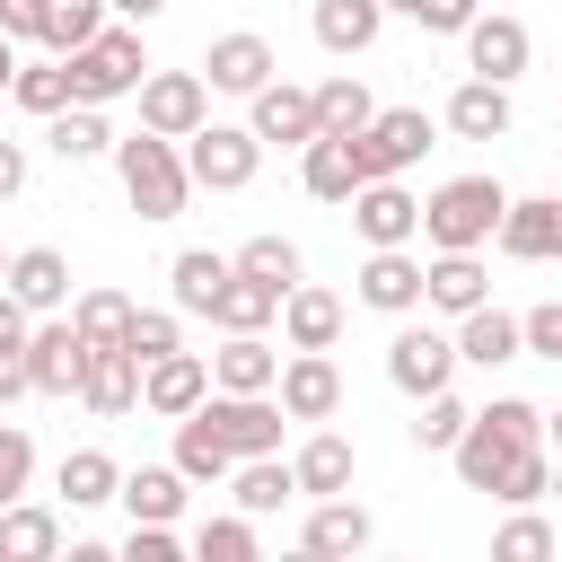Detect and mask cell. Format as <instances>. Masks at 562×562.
Masks as SVG:
<instances>
[{
	"label": "cell",
	"instance_id": "cell-1",
	"mask_svg": "<svg viewBox=\"0 0 562 562\" xmlns=\"http://www.w3.org/2000/svg\"><path fill=\"white\" fill-rule=\"evenodd\" d=\"M527 448H544V413H536L527 395H492V404L457 430L448 457H457V483H465V492H501V474H509Z\"/></svg>",
	"mask_w": 562,
	"mask_h": 562
},
{
	"label": "cell",
	"instance_id": "cell-2",
	"mask_svg": "<svg viewBox=\"0 0 562 562\" xmlns=\"http://www.w3.org/2000/svg\"><path fill=\"white\" fill-rule=\"evenodd\" d=\"M114 167H123V193H132L140 220H176V211L193 202L184 149H176L167 132H132V140H114Z\"/></svg>",
	"mask_w": 562,
	"mask_h": 562
},
{
	"label": "cell",
	"instance_id": "cell-3",
	"mask_svg": "<svg viewBox=\"0 0 562 562\" xmlns=\"http://www.w3.org/2000/svg\"><path fill=\"white\" fill-rule=\"evenodd\" d=\"M61 70H70V105H114V97H132L140 70H149L140 26H97L79 53H61Z\"/></svg>",
	"mask_w": 562,
	"mask_h": 562
},
{
	"label": "cell",
	"instance_id": "cell-4",
	"mask_svg": "<svg viewBox=\"0 0 562 562\" xmlns=\"http://www.w3.org/2000/svg\"><path fill=\"white\" fill-rule=\"evenodd\" d=\"M501 211H509L501 176H448V184L422 202V237H430V246H492Z\"/></svg>",
	"mask_w": 562,
	"mask_h": 562
},
{
	"label": "cell",
	"instance_id": "cell-5",
	"mask_svg": "<svg viewBox=\"0 0 562 562\" xmlns=\"http://www.w3.org/2000/svg\"><path fill=\"white\" fill-rule=\"evenodd\" d=\"M176 149H184V176H193L202 193H246L255 167H263V140H255L246 123H202V132H184Z\"/></svg>",
	"mask_w": 562,
	"mask_h": 562
},
{
	"label": "cell",
	"instance_id": "cell-6",
	"mask_svg": "<svg viewBox=\"0 0 562 562\" xmlns=\"http://www.w3.org/2000/svg\"><path fill=\"white\" fill-rule=\"evenodd\" d=\"M439 132H430V114L422 105H378L360 132H351V158H360V184L369 176H404V167H422V149H430Z\"/></svg>",
	"mask_w": 562,
	"mask_h": 562
},
{
	"label": "cell",
	"instance_id": "cell-7",
	"mask_svg": "<svg viewBox=\"0 0 562 562\" xmlns=\"http://www.w3.org/2000/svg\"><path fill=\"white\" fill-rule=\"evenodd\" d=\"M140 132H167V140H184V132H202L211 123V79L202 70H140Z\"/></svg>",
	"mask_w": 562,
	"mask_h": 562
},
{
	"label": "cell",
	"instance_id": "cell-8",
	"mask_svg": "<svg viewBox=\"0 0 562 562\" xmlns=\"http://www.w3.org/2000/svg\"><path fill=\"white\" fill-rule=\"evenodd\" d=\"M193 413L228 439V457H272V448H281V422H290L281 395H228V386H211Z\"/></svg>",
	"mask_w": 562,
	"mask_h": 562
},
{
	"label": "cell",
	"instance_id": "cell-9",
	"mask_svg": "<svg viewBox=\"0 0 562 562\" xmlns=\"http://www.w3.org/2000/svg\"><path fill=\"white\" fill-rule=\"evenodd\" d=\"M79 378H88V334L70 316H44L26 334V395H79Z\"/></svg>",
	"mask_w": 562,
	"mask_h": 562
},
{
	"label": "cell",
	"instance_id": "cell-10",
	"mask_svg": "<svg viewBox=\"0 0 562 562\" xmlns=\"http://www.w3.org/2000/svg\"><path fill=\"white\" fill-rule=\"evenodd\" d=\"M342 211H351L360 246H413V237H422V202L404 193V176H369Z\"/></svg>",
	"mask_w": 562,
	"mask_h": 562
},
{
	"label": "cell",
	"instance_id": "cell-11",
	"mask_svg": "<svg viewBox=\"0 0 562 562\" xmlns=\"http://www.w3.org/2000/svg\"><path fill=\"white\" fill-rule=\"evenodd\" d=\"M202 395H211V360H202V351H184V342H176V351L140 360V404H149L158 422H184Z\"/></svg>",
	"mask_w": 562,
	"mask_h": 562
},
{
	"label": "cell",
	"instance_id": "cell-12",
	"mask_svg": "<svg viewBox=\"0 0 562 562\" xmlns=\"http://www.w3.org/2000/svg\"><path fill=\"white\" fill-rule=\"evenodd\" d=\"M483 299H492L483 246H439V255L422 263V307H439V316H465V307H483Z\"/></svg>",
	"mask_w": 562,
	"mask_h": 562
},
{
	"label": "cell",
	"instance_id": "cell-13",
	"mask_svg": "<svg viewBox=\"0 0 562 562\" xmlns=\"http://www.w3.org/2000/svg\"><path fill=\"white\" fill-rule=\"evenodd\" d=\"M386 378H395L404 395H439V386L457 378V342L430 334V325H395V342H386Z\"/></svg>",
	"mask_w": 562,
	"mask_h": 562
},
{
	"label": "cell",
	"instance_id": "cell-14",
	"mask_svg": "<svg viewBox=\"0 0 562 562\" xmlns=\"http://www.w3.org/2000/svg\"><path fill=\"white\" fill-rule=\"evenodd\" d=\"M0 290H9L26 316H61V307H70V255H61V246H18Z\"/></svg>",
	"mask_w": 562,
	"mask_h": 562
},
{
	"label": "cell",
	"instance_id": "cell-15",
	"mask_svg": "<svg viewBox=\"0 0 562 562\" xmlns=\"http://www.w3.org/2000/svg\"><path fill=\"white\" fill-rule=\"evenodd\" d=\"M272 395H281L290 422H334V404H342V369H334L325 351H290L281 378H272Z\"/></svg>",
	"mask_w": 562,
	"mask_h": 562
},
{
	"label": "cell",
	"instance_id": "cell-16",
	"mask_svg": "<svg viewBox=\"0 0 562 562\" xmlns=\"http://www.w3.org/2000/svg\"><path fill=\"white\" fill-rule=\"evenodd\" d=\"M272 70H281V61H272V44H263L255 26H237V35H211V53H202V79H211L220 97H255Z\"/></svg>",
	"mask_w": 562,
	"mask_h": 562
},
{
	"label": "cell",
	"instance_id": "cell-17",
	"mask_svg": "<svg viewBox=\"0 0 562 562\" xmlns=\"http://www.w3.org/2000/svg\"><path fill=\"white\" fill-rule=\"evenodd\" d=\"M79 404H88L97 422H123V413L140 404V360H132L123 342H88V378H79Z\"/></svg>",
	"mask_w": 562,
	"mask_h": 562
},
{
	"label": "cell",
	"instance_id": "cell-18",
	"mask_svg": "<svg viewBox=\"0 0 562 562\" xmlns=\"http://www.w3.org/2000/svg\"><path fill=\"white\" fill-rule=\"evenodd\" d=\"M255 140H281V149H307L316 140V88H290V79H263L255 88Z\"/></svg>",
	"mask_w": 562,
	"mask_h": 562
},
{
	"label": "cell",
	"instance_id": "cell-19",
	"mask_svg": "<svg viewBox=\"0 0 562 562\" xmlns=\"http://www.w3.org/2000/svg\"><path fill=\"white\" fill-rule=\"evenodd\" d=\"M492 237H501V255H509V263H553V246H562V193L509 202Z\"/></svg>",
	"mask_w": 562,
	"mask_h": 562
},
{
	"label": "cell",
	"instance_id": "cell-20",
	"mask_svg": "<svg viewBox=\"0 0 562 562\" xmlns=\"http://www.w3.org/2000/svg\"><path fill=\"white\" fill-rule=\"evenodd\" d=\"M369 536H378V527H369V509L334 492V501H316V509H307L299 553H307V562H342V553H369Z\"/></svg>",
	"mask_w": 562,
	"mask_h": 562
},
{
	"label": "cell",
	"instance_id": "cell-21",
	"mask_svg": "<svg viewBox=\"0 0 562 562\" xmlns=\"http://www.w3.org/2000/svg\"><path fill=\"white\" fill-rule=\"evenodd\" d=\"M360 307L413 316V307H422V263H413L404 246H369V263H360Z\"/></svg>",
	"mask_w": 562,
	"mask_h": 562
},
{
	"label": "cell",
	"instance_id": "cell-22",
	"mask_svg": "<svg viewBox=\"0 0 562 562\" xmlns=\"http://www.w3.org/2000/svg\"><path fill=\"white\" fill-rule=\"evenodd\" d=\"M465 70L509 88V79L527 70V26H518V18H483V9H474V26H465Z\"/></svg>",
	"mask_w": 562,
	"mask_h": 562
},
{
	"label": "cell",
	"instance_id": "cell-23",
	"mask_svg": "<svg viewBox=\"0 0 562 562\" xmlns=\"http://www.w3.org/2000/svg\"><path fill=\"white\" fill-rule=\"evenodd\" d=\"M272 378H281V342H263V334H228L211 351V386H228V395H272Z\"/></svg>",
	"mask_w": 562,
	"mask_h": 562
},
{
	"label": "cell",
	"instance_id": "cell-24",
	"mask_svg": "<svg viewBox=\"0 0 562 562\" xmlns=\"http://www.w3.org/2000/svg\"><path fill=\"white\" fill-rule=\"evenodd\" d=\"M457 360H474V369H501V360H527V342H518V316L509 307H465L457 316Z\"/></svg>",
	"mask_w": 562,
	"mask_h": 562
},
{
	"label": "cell",
	"instance_id": "cell-25",
	"mask_svg": "<svg viewBox=\"0 0 562 562\" xmlns=\"http://www.w3.org/2000/svg\"><path fill=\"white\" fill-rule=\"evenodd\" d=\"M272 316H281V290L228 263V281H220V299H211V325H220V334H263Z\"/></svg>",
	"mask_w": 562,
	"mask_h": 562
},
{
	"label": "cell",
	"instance_id": "cell-26",
	"mask_svg": "<svg viewBox=\"0 0 562 562\" xmlns=\"http://www.w3.org/2000/svg\"><path fill=\"white\" fill-rule=\"evenodd\" d=\"M281 334H290V351H334V334H342V299L316 290V281H299V290L281 299Z\"/></svg>",
	"mask_w": 562,
	"mask_h": 562
},
{
	"label": "cell",
	"instance_id": "cell-27",
	"mask_svg": "<svg viewBox=\"0 0 562 562\" xmlns=\"http://www.w3.org/2000/svg\"><path fill=\"white\" fill-rule=\"evenodd\" d=\"M307 26H316V44H325V53H342V61H351V53H369V44H378L386 9H378V0H316V9H307Z\"/></svg>",
	"mask_w": 562,
	"mask_h": 562
},
{
	"label": "cell",
	"instance_id": "cell-28",
	"mask_svg": "<svg viewBox=\"0 0 562 562\" xmlns=\"http://www.w3.org/2000/svg\"><path fill=\"white\" fill-rule=\"evenodd\" d=\"M299 184H307L316 202H351V193H360V158H351V140L316 132V140L299 149Z\"/></svg>",
	"mask_w": 562,
	"mask_h": 562
},
{
	"label": "cell",
	"instance_id": "cell-29",
	"mask_svg": "<svg viewBox=\"0 0 562 562\" xmlns=\"http://www.w3.org/2000/svg\"><path fill=\"white\" fill-rule=\"evenodd\" d=\"M351 465H360V457H351V439H342V430H316V439L290 457V474H299V492H307V501L351 492Z\"/></svg>",
	"mask_w": 562,
	"mask_h": 562
},
{
	"label": "cell",
	"instance_id": "cell-30",
	"mask_svg": "<svg viewBox=\"0 0 562 562\" xmlns=\"http://www.w3.org/2000/svg\"><path fill=\"white\" fill-rule=\"evenodd\" d=\"M448 132H457V140H501V132H509V88H501V79H465V88L448 97Z\"/></svg>",
	"mask_w": 562,
	"mask_h": 562
},
{
	"label": "cell",
	"instance_id": "cell-31",
	"mask_svg": "<svg viewBox=\"0 0 562 562\" xmlns=\"http://www.w3.org/2000/svg\"><path fill=\"white\" fill-rule=\"evenodd\" d=\"M228 492H237V509H246V518H263V509L299 501V474H290V465H281V448H272V457H237V465H228Z\"/></svg>",
	"mask_w": 562,
	"mask_h": 562
},
{
	"label": "cell",
	"instance_id": "cell-32",
	"mask_svg": "<svg viewBox=\"0 0 562 562\" xmlns=\"http://www.w3.org/2000/svg\"><path fill=\"white\" fill-rule=\"evenodd\" d=\"M114 501H123L132 518H158V527H176V518H184V474H176V465H132V474L114 483Z\"/></svg>",
	"mask_w": 562,
	"mask_h": 562
},
{
	"label": "cell",
	"instance_id": "cell-33",
	"mask_svg": "<svg viewBox=\"0 0 562 562\" xmlns=\"http://www.w3.org/2000/svg\"><path fill=\"white\" fill-rule=\"evenodd\" d=\"M53 553H61V518L35 501H9L0 509V562H53Z\"/></svg>",
	"mask_w": 562,
	"mask_h": 562
},
{
	"label": "cell",
	"instance_id": "cell-34",
	"mask_svg": "<svg viewBox=\"0 0 562 562\" xmlns=\"http://www.w3.org/2000/svg\"><path fill=\"white\" fill-rule=\"evenodd\" d=\"M114 483H123V465H114L105 448H70V457H61V474H53V492H61L70 509H105V501H114Z\"/></svg>",
	"mask_w": 562,
	"mask_h": 562
},
{
	"label": "cell",
	"instance_id": "cell-35",
	"mask_svg": "<svg viewBox=\"0 0 562 562\" xmlns=\"http://www.w3.org/2000/svg\"><path fill=\"white\" fill-rule=\"evenodd\" d=\"M167 281H176V307H184V316H211V299H220V281H228V255H220V246H184V255L167 263Z\"/></svg>",
	"mask_w": 562,
	"mask_h": 562
},
{
	"label": "cell",
	"instance_id": "cell-36",
	"mask_svg": "<svg viewBox=\"0 0 562 562\" xmlns=\"http://www.w3.org/2000/svg\"><path fill=\"white\" fill-rule=\"evenodd\" d=\"M228 465H237L228 439H220L202 413H184V422H176V474H184V483H228Z\"/></svg>",
	"mask_w": 562,
	"mask_h": 562
},
{
	"label": "cell",
	"instance_id": "cell-37",
	"mask_svg": "<svg viewBox=\"0 0 562 562\" xmlns=\"http://www.w3.org/2000/svg\"><path fill=\"white\" fill-rule=\"evenodd\" d=\"M44 140H53V158H61V167H79V158H105V149H114V132H105V105H61Z\"/></svg>",
	"mask_w": 562,
	"mask_h": 562
},
{
	"label": "cell",
	"instance_id": "cell-38",
	"mask_svg": "<svg viewBox=\"0 0 562 562\" xmlns=\"http://www.w3.org/2000/svg\"><path fill=\"white\" fill-rule=\"evenodd\" d=\"M369 114H378V97H369V88H360L351 70H334V79L316 88V132H334V140H351V132H360Z\"/></svg>",
	"mask_w": 562,
	"mask_h": 562
},
{
	"label": "cell",
	"instance_id": "cell-39",
	"mask_svg": "<svg viewBox=\"0 0 562 562\" xmlns=\"http://www.w3.org/2000/svg\"><path fill=\"white\" fill-rule=\"evenodd\" d=\"M228 263H237V272H255V281H272L281 299H290V290L307 281V263H299V246H290V237H246V246H237Z\"/></svg>",
	"mask_w": 562,
	"mask_h": 562
},
{
	"label": "cell",
	"instance_id": "cell-40",
	"mask_svg": "<svg viewBox=\"0 0 562 562\" xmlns=\"http://www.w3.org/2000/svg\"><path fill=\"white\" fill-rule=\"evenodd\" d=\"M9 97H18L26 114H44V123H53V114L70 105V70H61V61H18V79H9Z\"/></svg>",
	"mask_w": 562,
	"mask_h": 562
},
{
	"label": "cell",
	"instance_id": "cell-41",
	"mask_svg": "<svg viewBox=\"0 0 562 562\" xmlns=\"http://www.w3.org/2000/svg\"><path fill=\"white\" fill-rule=\"evenodd\" d=\"M97 26H105V0H44V35H35V44H53V53H79Z\"/></svg>",
	"mask_w": 562,
	"mask_h": 562
},
{
	"label": "cell",
	"instance_id": "cell-42",
	"mask_svg": "<svg viewBox=\"0 0 562 562\" xmlns=\"http://www.w3.org/2000/svg\"><path fill=\"white\" fill-rule=\"evenodd\" d=\"M70 325H79L88 342H123V325H132V299H123V290H79V299H70Z\"/></svg>",
	"mask_w": 562,
	"mask_h": 562
},
{
	"label": "cell",
	"instance_id": "cell-43",
	"mask_svg": "<svg viewBox=\"0 0 562 562\" xmlns=\"http://www.w3.org/2000/svg\"><path fill=\"white\" fill-rule=\"evenodd\" d=\"M465 422H474V404H457V395L439 386V395H422V422H413V448H430V457H448Z\"/></svg>",
	"mask_w": 562,
	"mask_h": 562
},
{
	"label": "cell",
	"instance_id": "cell-44",
	"mask_svg": "<svg viewBox=\"0 0 562 562\" xmlns=\"http://www.w3.org/2000/svg\"><path fill=\"white\" fill-rule=\"evenodd\" d=\"M184 334H176V307H132V325H123V351L132 360H158V351H176Z\"/></svg>",
	"mask_w": 562,
	"mask_h": 562
},
{
	"label": "cell",
	"instance_id": "cell-45",
	"mask_svg": "<svg viewBox=\"0 0 562 562\" xmlns=\"http://www.w3.org/2000/svg\"><path fill=\"white\" fill-rule=\"evenodd\" d=\"M193 553L202 562H255V527L246 518H202L193 527Z\"/></svg>",
	"mask_w": 562,
	"mask_h": 562
},
{
	"label": "cell",
	"instance_id": "cell-46",
	"mask_svg": "<svg viewBox=\"0 0 562 562\" xmlns=\"http://www.w3.org/2000/svg\"><path fill=\"white\" fill-rule=\"evenodd\" d=\"M553 544H562V536H553V518H536L527 501H518V518L492 536V553H509V562H536V553H553Z\"/></svg>",
	"mask_w": 562,
	"mask_h": 562
},
{
	"label": "cell",
	"instance_id": "cell-47",
	"mask_svg": "<svg viewBox=\"0 0 562 562\" xmlns=\"http://www.w3.org/2000/svg\"><path fill=\"white\" fill-rule=\"evenodd\" d=\"M26 483H35V439H26L18 422H0V509L26 501Z\"/></svg>",
	"mask_w": 562,
	"mask_h": 562
},
{
	"label": "cell",
	"instance_id": "cell-48",
	"mask_svg": "<svg viewBox=\"0 0 562 562\" xmlns=\"http://www.w3.org/2000/svg\"><path fill=\"white\" fill-rule=\"evenodd\" d=\"M544 492H553V465H544V448H527V457L501 474V492H492V501H509V509H518V501H544Z\"/></svg>",
	"mask_w": 562,
	"mask_h": 562
},
{
	"label": "cell",
	"instance_id": "cell-49",
	"mask_svg": "<svg viewBox=\"0 0 562 562\" xmlns=\"http://www.w3.org/2000/svg\"><path fill=\"white\" fill-rule=\"evenodd\" d=\"M518 342H527L536 360H562V299H544V307H527V316H518Z\"/></svg>",
	"mask_w": 562,
	"mask_h": 562
},
{
	"label": "cell",
	"instance_id": "cell-50",
	"mask_svg": "<svg viewBox=\"0 0 562 562\" xmlns=\"http://www.w3.org/2000/svg\"><path fill=\"white\" fill-rule=\"evenodd\" d=\"M123 553H132V562H176V553H184V536H176V527H158V518H132Z\"/></svg>",
	"mask_w": 562,
	"mask_h": 562
},
{
	"label": "cell",
	"instance_id": "cell-51",
	"mask_svg": "<svg viewBox=\"0 0 562 562\" xmlns=\"http://www.w3.org/2000/svg\"><path fill=\"white\" fill-rule=\"evenodd\" d=\"M0 35L35 44V35H44V0H0Z\"/></svg>",
	"mask_w": 562,
	"mask_h": 562
},
{
	"label": "cell",
	"instance_id": "cell-52",
	"mask_svg": "<svg viewBox=\"0 0 562 562\" xmlns=\"http://www.w3.org/2000/svg\"><path fill=\"white\" fill-rule=\"evenodd\" d=\"M422 26L430 35H465L474 26V0H422Z\"/></svg>",
	"mask_w": 562,
	"mask_h": 562
},
{
	"label": "cell",
	"instance_id": "cell-53",
	"mask_svg": "<svg viewBox=\"0 0 562 562\" xmlns=\"http://www.w3.org/2000/svg\"><path fill=\"white\" fill-rule=\"evenodd\" d=\"M26 334H35V316H26V307L0 290V351H26Z\"/></svg>",
	"mask_w": 562,
	"mask_h": 562
},
{
	"label": "cell",
	"instance_id": "cell-54",
	"mask_svg": "<svg viewBox=\"0 0 562 562\" xmlns=\"http://www.w3.org/2000/svg\"><path fill=\"white\" fill-rule=\"evenodd\" d=\"M18 184H26V149L0 140V202H18Z\"/></svg>",
	"mask_w": 562,
	"mask_h": 562
},
{
	"label": "cell",
	"instance_id": "cell-55",
	"mask_svg": "<svg viewBox=\"0 0 562 562\" xmlns=\"http://www.w3.org/2000/svg\"><path fill=\"white\" fill-rule=\"evenodd\" d=\"M26 395V351H0V404Z\"/></svg>",
	"mask_w": 562,
	"mask_h": 562
},
{
	"label": "cell",
	"instance_id": "cell-56",
	"mask_svg": "<svg viewBox=\"0 0 562 562\" xmlns=\"http://www.w3.org/2000/svg\"><path fill=\"white\" fill-rule=\"evenodd\" d=\"M105 9H114V18H132V26H140V18H158V9H167V0H105Z\"/></svg>",
	"mask_w": 562,
	"mask_h": 562
},
{
	"label": "cell",
	"instance_id": "cell-57",
	"mask_svg": "<svg viewBox=\"0 0 562 562\" xmlns=\"http://www.w3.org/2000/svg\"><path fill=\"white\" fill-rule=\"evenodd\" d=\"M18 79V35H0V88Z\"/></svg>",
	"mask_w": 562,
	"mask_h": 562
},
{
	"label": "cell",
	"instance_id": "cell-58",
	"mask_svg": "<svg viewBox=\"0 0 562 562\" xmlns=\"http://www.w3.org/2000/svg\"><path fill=\"white\" fill-rule=\"evenodd\" d=\"M544 439H553V457H562V404H553V413H544Z\"/></svg>",
	"mask_w": 562,
	"mask_h": 562
},
{
	"label": "cell",
	"instance_id": "cell-59",
	"mask_svg": "<svg viewBox=\"0 0 562 562\" xmlns=\"http://www.w3.org/2000/svg\"><path fill=\"white\" fill-rule=\"evenodd\" d=\"M378 9H404V18H422V0H378Z\"/></svg>",
	"mask_w": 562,
	"mask_h": 562
},
{
	"label": "cell",
	"instance_id": "cell-60",
	"mask_svg": "<svg viewBox=\"0 0 562 562\" xmlns=\"http://www.w3.org/2000/svg\"><path fill=\"white\" fill-rule=\"evenodd\" d=\"M0 281H9V255H0Z\"/></svg>",
	"mask_w": 562,
	"mask_h": 562
},
{
	"label": "cell",
	"instance_id": "cell-61",
	"mask_svg": "<svg viewBox=\"0 0 562 562\" xmlns=\"http://www.w3.org/2000/svg\"><path fill=\"white\" fill-rule=\"evenodd\" d=\"M553 263H562V246H553Z\"/></svg>",
	"mask_w": 562,
	"mask_h": 562
},
{
	"label": "cell",
	"instance_id": "cell-62",
	"mask_svg": "<svg viewBox=\"0 0 562 562\" xmlns=\"http://www.w3.org/2000/svg\"><path fill=\"white\" fill-rule=\"evenodd\" d=\"M553 492H562V474H553Z\"/></svg>",
	"mask_w": 562,
	"mask_h": 562
}]
</instances>
